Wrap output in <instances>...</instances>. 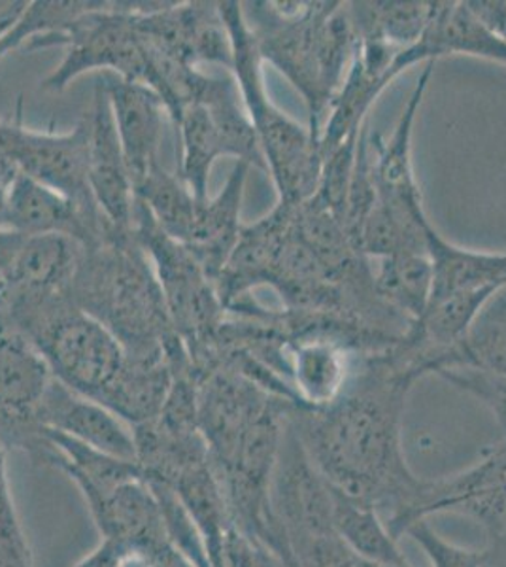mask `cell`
Segmentation results:
<instances>
[{
  "label": "cell",
  "mask_w": 506,
  "mask_h": 567,
  "mask_svg": "<svg viewBox=\"0 0 506 567\" xmlns=\"http://www.w3.org/2000/svg\"><path fill=\"white\" fill-rule=\"evenodd\" d=\"M91 515L104 539L138 548L152 556L167 545L159 502L146 478L122 484L120 488L91 503Z\"/></svg>",
  "instance_id": "d6986e66"
},
{
  "label": "cell",
  "mask_w": 506,
  "mask_h": 567,
  "mask_svg": "<svg viewBox=\"0 0 506 567\" xmlns=\"http://www.w3.org/2000/svg\"><path fill=\"white\" fill-rule=\"evenodd\" d=\"M363 567H414L412 564H406V566H379V564H366L363 561Z\"/></svg>",
  "instance_id": "f35d334b"
},
{
  "label": "cell",
  "mask_w": 506,
  "mask_h": 567,
  "mask_svg": "<svg viewBox=\"0 0 506 567\" xmlns=\"http://www.w3.org/2000/svg\"><path fill=\"white\" fill-rule=\"evenodd\" d=\"M355 39H374L391 45L399 53L409 52L427 31L435 2H347Z\"/></svg>",
  "instance_id": "603a6c76"
},
{
  "label": "cell",
  "mask_w": 506,
  "mask_h": 567,
  "mask_svg": "<svg viewBox=\"0 0 506 567\" xmlns=\"http://www.w3.org/2000/svg\"><path fill=\"white\" fill-rule=\"evenodd\" d=\"M433 71L435 61L423 63L422 74L417 78L411 99L404 106L390 138H384L380 133H369L366 130L376 200L412 214H425L422 192L412 167V133L417 110L422 106L425 91L430 87Z\"/></svg>",
  "instance_id": "5bb4252c"
},
{
  "label": "cell",
  "mask_w": 506,
  "mask_h": 567,
  "mask_svg": "<svg viewBox=\"0 0 506 567\" xmlns=\"http://www.w3.org/2000/svg\"><path fill=\"white\" fill-rule=\"evenodd\" d=\"M4 229L21 235H61L93 248L120 231L99 208L82 207L53 187L18 175L8 194Z\"/></svg>",
  "instance_id": "7c38bea8"
},
{
  "label": "cell",
  "mask_w": 506,
  "mask_h": 567,
  "mask_svg": "<svg viewBox=\"0 0 506 567\" xmlns=\"http://www.w3.org/2000/svg\"><path fill=\"white\" fill-rule=\"evenodd\" d=\"M242 8L261 61H269L301 93L308 131L320 142L355 52L347 2H248Z\"/></svg>",
  "instance_id": "3957f363"
},
{
  "label": "cell",
  "mask_w": 506,
  "mask_h": 567,
  "mask_svg": "<svg viewBox=\"0 0 506 567\" xmlns=\"http://www.w3.org/2000/svg\"><path fill=\"white\" fill-rule=\"evenodd\" d=\"M374 288L399 317L414 323L427 310L433 293V265L427 254H399L379 259Z\"/></svg>",
  "instance_id": "d4e9b609"
},
{
  "label": "cell",
  "mask_w": 506,
  "mask_h": 567,
  "mask_svg": "<svg viewBox=\"0 0 506 567\" xmlns=\"http://www.w3.org/2000/svg\"><path fill=\"white\" fill-rule=\"evenodd\" d=\"M436 374L489 406L505 432L503 439L506 441V377L473 368L444 369Z\"/></svg>",
  "instance_id": "83f0119b"
},
{
  "label": "cell",
  "mask_w": 506,
  "mask_h": 567,
  "mask_svg": "<svg viewBox=\"0 0 506 567\" xmlns=\"http://www.w3.org/2000/svg\"><path fill=\"white\" fill-rule=\"evenodd\" d=\"M103 0H37L27 2L25 12L0 40V59L25 45L29 40L58 34L82 18L84 13L101 7Z\"/></svg>",
  "instance_id": "4316f807"
},
{
  "label": "cell",
  "mask_w": 506,
  "mask_h": 567,
  "mask_svg": "<svg viewBox=\"0 0 506 567\" xmlns=\"http://www.w3.org/2000/svg\"><path fill=\"white\" fill-rule=\"evenodd\" d=\"M173 381L167 355L125 354L122 371L96 403L135 427L159 416Z\"/></svg>",
  "instance_id": "7402d4cb"
},
{
  "label": "cell",
  "mask_w": 506,
  "mask_h": 567,
  "mask_svg": "<svg viewBox=\"0 0 506 567\" xmlns=\"http://www.w3.org/2000/svg\"><path fill=\"white\" fill-rule=\"evenodd\" d=\"M37 416L48 430L64 433L114 458L138 464L133 425L101 403L72 392L58 379H53L44 400L40 401Z\"/></svg>",
  "instance_id": "e0dca14e"
},
{
  "label": "cell",
  "mask_w": 506,
  "mask_h": 567,
  "mask_svg": "<svg viewBox=\"0 0 506 567\" xmlns=\"http://www.w3.org/2000/svg\"><path fill=\"white\" fill-rule=\"evenodd\" d=\"M82 246L61 235H21L0 267V303L40 301L71 293Z\"/></svg>",
  "instance_id": "4fadbf2b"
},
{
  "label": "cell",
  "mask_w": 506,
  "mask_h": 567,
  "mask_svg": "<svg viewBox=\"0 0 506 567\" xmlns=\"http://www.w3.org/2000/svg\"><path fill=\"white\" fill-rule=\"evenodd\" d=\"M333 491V524L342 542L352 548L353 555L366 564L379 566H406L399 542L391 535L379 511L366 503L347 496L339 488Z\"/></svg>",
  "instance_id": "cb8c5ba5"
},
{
  "label": "cell",
  "mask_w": 506,
  "mask_h": 567,
  "mask_svg": "<svg viewBox=\"0 0 506 567\" xmlns=\"http://www.w3.org/2000/svg\"><path fill=\"white\" fill-rule=\"evenodd\" d=\"M409 53L414 65L436 63L444 55H471L506 65V42L482 27L465 2H435L427 31Z\"/></svg>",
  "instance_id": "44dd1931"
},
{
  "label": "cell",
  "mask_w": 506,
  "mask_h": 567,
  "mask_svg": "<svg viewBox=\"0 0 506 567\" xmlns=\"http://www.w3.org/2000/svg\"><path fill=\"white\" fill-rule=\"evenodd\" d=\"M0 567H32L31 548L16 511L0 513Z\"/></svg>",
  "instance_id": "4dcf8cb0"
},
{
  "label": "cell",
  "mask_w": 506,
  "mask_h": 567,
  "mask_svg": "<svg viewBox=\"0 0 506 567\" xmlns=\"http://www.w3.org/2000/svg\"><path fill=\"white\" fill-rule=\"evenodd\" d=\"M64 45L66 52L55 71L45 78V91L66 90L84 72H117L125 82H148V50L135 12L125 2H101V7L78 18L66 31L29 40L25 50Z\"/></svg>",
  "instance_id": "9c48e42d"
},
{
  "label": "cell",
  "mask_w": 506,
  "mask_h": 567,
  "mask_svg": "<svg viewBox=\"0 0 506 567\" xmlns=\"http://www.w3.org/2000/svg\"><path fill=\"white\" fill-rule=\"evenodd\" d=\"M133 233L154 265L171 322L186 344L193 369H197L227 317L218 288L192 251L171 239L138 199L133 214Z\"/></svg>",
  "instance_id": "ba28073f"
},
{
  "label": "cell",
  "mask_w": 506,
  "mask_h": 567,
  "mask_svg": "<svg viewBox=\"0 0 506 567\" xmlns=\"http://www.w3.org/2000/svg\"><path fill=\"white\" fill-rule=\"evenodd\" d=\"M455 368L481 369L506 377V286L487 301L441 371Z\"/></svg>",
  "instance_id": "484cf974"
},
{
  "label": "cell",
  "mask_w": 506,
  "mask_h": 567,
  "mask_svg": "<svg viewBox=\"0 0 506 567\" xmlns=\"http://www.w3.org/2000/svg\"><path fill=\"white\" fill-rule=\"evenodd\" d=\"M27 2H10L0 10V40L2 37L16 25V21L20 20L21 13L25 12Z\"/></svg>",
  "instance_id": "d590c367"
},
{
  "label": "cell",
  "mask_w": 506,
  "mask_h": 567,
  "mask_svg": "<svg viewBox=\"0 0 506 567\" xmlns=\"http://www.w3.org/2000/svg\"><path fill=\"white\" fill-rule=\"evenodd\" d=\"M71 299L116 337L127 355H187L155 277L154 265L133 231H117L82 258Z\"/></svg>",
  "instance_id": "277c9868"
},
{
  "label": "cell",
  "mask_w": 506,
  "mask_h": 567,
  "mask_svg": "<svg viewBox=\"0 0 506 567\" xmlns=\"http://www.w3.org/2000/svg\"><path fill=\"white\" fill-rule=\"evenodd\" d=\"M224 567H291L289 561L267 547L265 543L250 539L237 526L225 535Z\"/></svg>",
  "instance_id": "f546056e"
},
{
  "label": "cell",
  "mask_w": 506,
  "mask_h": 567,
  "mask_svg": "<svg viewBox=\"0 0 506 567\" xmlns=\"http://www.w3.org/2000/svg\"><path fill=\"white\" fill-rule=\"evenodd\" d=\"M0 157L12 163L18 173L53 187L82 207H96L91 195L90 120L78 123L74 131L53 135L27 130L18 120H0Z\"/></svg>",
  "instance_id": "8fae6325"
},
{
  "label": "cell",
  "mask_w": 506,
  "mask_h": 567,
  "mask_svg": "<svg viewBox=\"0 0 506 567\" xmlns=\"http://www.w3.org/2000/svg\"><path fill=\"white\" fill-rule=\"evenodd\" d=\"M125 545L104 539L99 547L91 553L85 560L80 561L76 567H117V560L122 556Z\"/></svg>",
  "instance_id": "d6a6232c"
},
{
  "label": "cell",
  "mask_w": 506,
  "mask_h": 567,
  "mask_svg": "<svg viewBox=\"0 0 506 567\" xmlns=\"http://www.w3.org/2000/svg\"><path fill=\"white\" fill-rule=\"evenodd\" d=\"M427 256L433 265L431 301L459 293L495 296L506 286V251L468 250L452 245L433 227Z\"/></svg>",
  "instance_id": "ffe728a7"
},
{
  "label": "cell",
  "mask_w": 506,
  "mask_h": 567,
  "mask_svg": "<svg viewBox=\"0 0 506 567\" xmlns=\"http://www.w3.org/2000/svg\"><path fill=\"white\" fill-rule=\"evenodd\" d=\"M422 377L397 342L380 354L355 358L334 403L296 406L289 416L308 458L328 483L379 511L397 542L414 524L425 481L406 464L401 432L406 395Z\"/></svg>",
  "instance_id": "6da1fadb"
},
{
  "label": "cell",
  "mask_w": 506,
  "mask_h": 567,
  "mask_svg": "<svg viewBox=\"0 0 506 567\" xmlns=\"http://www.w3.org/2000/svg\"><path fill=\"white\" fill-rule=\"evenodd\" d=\"M248 163L237 162L224 189L214 199L199 200L192 227L182 245L197 258L206 275L218 282L242 231L240 207L250 173Z\"/></svg>",
  "instance_id": "ac0fdd59"
},
{
  "label": "cell",
  "mask_w": 506,
  "mask_h": 567,
  "mask_svg": "<svg viewBox=\"0 0 506 567\" xmlns=\"http://www.w3.org/2000/svg\"><path fill=\"white\" fill-rule=\"evenodd\" d=\"M468 12L475 16L489 33L506 42V2L505 0H468Z\"/></svg>",
  "instance_id": "1f68e13d"
},
{
  "label": "cell",
  "mask_w": 506,
  "mask_h": 567,
  "mask_svg": "<svg viewBox=\"0 0 506 567\" xmlns=\"http://www.w3.org/2000/svg\"><path fill=\"white\" fill-rule=\"evenodd\" d=\"M16 511L13 507L12 488L8 483L7 449L0 445V513Z\"/></svg>",
  "instance_id": "e575fe53"
},
{
  "label": "cell",
  "mask_w": 506,
  "mask_h": 567,
  "mask_svg": "<svg viewBox=\"0 0 506 567\" xmlns=\"http://www.w3.org/2000/svg\"><path fill=\"white\" fill-rule=\"evenodd\" d=\"M101 84L109 95L117 138L135 189L152 168L161 165L167 106L148 85L125 82L122 78H110Z\"/></svg>",
  "instance_id": "2e32d148"
},
{
  "label": "cell",
  "mask_w": 506,
  "mask_h": 567,
  "mask_svg": "<svg viewBox=\"0 0 506 567\" xmlns=\"http://www.w3.org/2000/svg\"><path fill=\"white\" fill-rule=\"evenodd\" d=\"M406 535L422 547L433 567H489L487 548L471 550L457 547L454 543L446 542L443 535L436 534L427 520L412 524L411 528L406 529Z\"/></svg>",
  "instance_id": "f1b7e54d"
},
{
  "label": "cell",
  "mask_w": 506,
  "mask_h": 567,
  "mask_svg": "<svg viewBox=\"0 0 506 567\" xmlns=\"http://www.w3.org/2000/svg\"><path fill=\"white\" fill-rule=\"evenodd\" d=\"M174 123L182 138L178 176L197 199H208L206 187L211 167L225 155L267 173L256 130L231 72L224 76L205 74L192 103Z\"/></svg>",
  "instance_id": "52a82bcc"
},
{
  "label": "cell",
  "mask_w": 506,
  "mask_h": 567,
  "mask_svg": "<svg viewBox=\"0 0 506 567\" xmlns=\"http://www.w3.org/2000/svg\"><path fill=\"white\" fill-rule=\"evenodd\" d=\"M52 369L37 344L0 305V445L34 456L44 441L37 411L52 384Z\"/></svg>",
  "instance_id": "30bf717a"
},
{
  "label": "cell",
  "mask_w": 506,
  "mask_h": 567,
  "mask_svg": "<svg viewBox=\"0 0 506 567\" xmlns=\"http://www.w3.org/2000/svg\"><path fill=\"white\" fill-rule=\"evenodd\" d=\"M219 10L231 37V74L256 130L267 173L275 181L278 203L299 205L310 199L320 184L323 167L320 142L310 135L308 125L302 127L270 101L261 71L264 61L244 18L242 2H219Z\"/></svg>",
  "instance_id": "5b68a950"
},
{
  "label": "cell",
  "mask_w": 506,
  "mask_h": 567,
  "mask_svg": "<svg viewBox=\"0 0 506 567\" xmlns=\"http://www.w3.org/2000/svg\"><path fill=\"white\" fill-rule=\"evenodd\" d=\"M90 120V181L91 195L104 218L120 231H133L135 189L128 176L116 123L110 109L103 84H96L95 101Z\"/></svg>",
  "instance_id": "9a60e30c"
},
{
  "label": "cell",
  "mask_w": 506,
  "mask_h": 567,
  "mask_svg": "<svg viewBox=\"0 0 506 567\" xmlns=\"http://www.w3.org/2000/svg\"><path fill=\"white\" fill-rule=\"evenodd\" d=\"M20 175L12 163L0 157V229H4V216H7L8 194L16 176Z\"/></svg>",
  "instance_id": "836d02e7"
},
{
  "label": "cell",
  "mask_w": 506,
  "mask_h": 567,
  "mask_svg": "<svg viewBox=\"0 0 506 567\" xmlns=\"http://www.w3.org/2000/svg\"><path fill=\"white\" fill-rule=\"evenodd\" d=\"M2 309L37 344L53 377L72 392L99 401L122 371V344L103 323L80 309L71 293L2 305Z\"/></svg>",
  "instance_id": "8992f818"
},
{
  "label": "cell",
  "mask_w": 506,
  "mask_h": 567,
  "mask_svg": "<svg viewBox=\"0 0 506 567\" xmlns=\"http://www.w3.org/2000/svg\"><path fill=\"white\" fill-rule=\"evenodd\" d=\"M278 555L282 556V558H286V560L289 561V566L297 567L296 561H293V558H291V556H289L288 550H282V553H278Z\"/></svg>",
  "instance_id": "74e56055"
},
{
  "label": "cell",
  "mask_w": 506,
  "mask_h": 567,
  "mask_svg": "<svg viewBox=\"0 0 506 567\" xmlns=\"http://www.w3.org/2000/svg\"><path fill=\"white\" fill-rule=\"evenodd\" d=\"M291 401L237 373H216L199 390V432L208 449L233 523L250 539L267 543L269 491Z\"/></svg>",
  "instance_id": "7a4b0ae2"
},
{
  "label": "cell",
  "mask_w": 506,
  "mask_h": 567,
  "mask_svg": "<svg viewBox=\"0 0 506 567\" xmlns=\"http://www.w3.org/2000/svg\"><path fill=\"white\" fill-rule=\"evenodd\" d=\"M489 566L506 567V550H503V553H495V555H489Z\"/></svg>",
  "instance_id": "8d00e7d4"
}]
</instances>
